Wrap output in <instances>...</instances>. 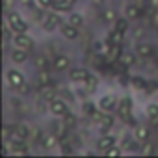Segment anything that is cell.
I'll use <instances>...</instances> for the list:
<instances>
[{
    "label": "cell",
    "mask_w": 158,
    "mask_h": 158,
    "mask_svg": "<svg viewBox=\"0 0 158 158\" xmlns=\"http://www.w3.org/2000/svg\"><path fill=\"white\" fill-rule=\"evenodd\" d=\"M23 2H24V4H30V2H32V0H23Z\"/></svg>",
    "instance_id": "b9f144b4"
},
{
    "label": "cell",
    "mask_w": 158,
    "mask_h": 158,
    "mask_svg": "<svg viewBox=\"0 0 158 158\" xmlns=\"http://www.w3.org/2000/svg\"><path fill=\"white\" fill-rule=\"evenodd\" d=\"M15 45H19L21 48H30L32 47V39L26 35V32H23V34L15 35Z\"/></svg>",
    "instance_id": "277c9868"
},
{
    "label": "cell",
    "mask_w": 158,
    "mask_h": 158,
    "mask_svg": "<svg viewBox=\"0 0 158 158\" xmlns=\"http://www.w3.org/2000/svg\"><path fill=\"white\" fill-rule=\"evenodd\" d=\"M84 112H86V114H93V112H95V106H93L91 102H86V104H84Z\"/></svg>",
    "instance_id": "8d00e7d4"
},
{
    "label": "cell",
    "mask_w": 158,
    "mask_h": 158,
    "mask_svg": "<svg viewBox=\"0 0 158 158\" xmlns=\"http://www.w3.org/2000/svg\"><path fill=\"white\" fill-rule=\"evenodd\" d=\"M56 139H58L56 136H48V134H47V136H43V145H45L47 149H52V147L56 145Z\"/></svg>",
    "instance_id": "603a6c76"
},
{
    "label": "cell",
    "mask_w": 158,
    "mask_h": 158,
    "mask_svg": "<svg viewBox=\"0 0 158 158\" xmlns=\"http://www.w3.org/2000/svg\"><path fill=\"white\" fill-rule=\"evenodd\" d=\"M8 21H10V24L13 26V24H17V23L21 21V17H19V13H15V11H11V13H8Z\"/></svg>",
    "instance_id": "d6a6232c"
},
{
    "label": "cell",
    "mask_w": 158,
    "mask_h": 158,
    "mask_svg": "<svg viewBox=\"0 0 158 158\" xmlns=\"http://www.w3.org/2000/svg\"><path fill=\"white\" fill-rule=\"evenodd\" d=\"M56 24H61V21H60V17L56 13H48V15L43 17V28L45 30H54Z\"/></svg>",
    "instance_id": "6da1fadb"
},
{
    "label": "cell",
    "mask_w": 158,
    "mask_h": 158,
    "mask_svg": "<svg viewBox=\"0 0 158 158\" xmlns=\"http://www.w3.org/2000/svg\"><path fill=\"white\" fill-rule=\"evenodd\" d=\"M11 28H13L17 34H23V32H26V30H28V24H26L24 21H19V23H17V24H13Z\"/></svg>",
    "instance_id": "4316f807"
},
{
    "label": "cell",
    "mask_w": 158,
    "mask_h": 158,
    "mask_svg": "<svg viewBox=\"0 0 158 158\" xmlns=\"http://www.w3.org/2000/svg\"><path fill=\"white\" fill-rule=\"evenodd\" d=\"M26 152H28V147H26V143L19 138V141L13 143V154H26Z\"/></svg>",
    "instance_id": "5bb4252c"
},
{
    "label": "cell",
    "mask_w": 158,
    "mask_h": 158,
    "mask_svg": "<svg viewBox=\"0 0 158 158\" xmlns=\"http://www.w3.org/2000/svg\"><path fill=\"white\" fill-rule=\"evenodd\" d=\"M104 21H106V23H115V21H117L115 11H114V10H106V11H104Z\"/></svg>",
    "instance_id": "f546056e"
},
{
    "label": "cell",
    "mask_w": 158,
    "mask_h": 158,
    "mask_svg": "<svg viewBox=\"0 0 158 158\" xmlns=\"http://www.w3.org/2000/svg\"><path fill=\"white\" fill-rule=\"evenodd\" d=\"M104 152H106V154H110V156H115V154H119L121 151H119L117 147H114V145H112V147H110V149H106Z\"/></svg>",
    "instance_id": "d590c367"
},
{
    "label": "cell",
    "mask_w": 158,
    "mask_h": 158,
    "mask_svg": "<svg viewBox=\"0 0 158 158\" xmlns=\"http://www.w3.org/2000/svg\"><path fill=\"white\" fill-rule=\"evenodd\" d=\"M136 138H138L139 141H145V139L149 138V128H147V127H138V128H136Z\"/></svg>",
    "instance_id": "d6986e66"
},
{
    "label": "cell",
    "mask_w": 158,
    "mask_h": 158,
    "mask_svg": "<svg viewBox=\"0 0 158 158\" xmlns=\"http://www.w3.org/2000/svg\"><path fill=\"white\" fill-rule=\"evenodd\" d=\"M63 152H65V154H69V152H71V147H69L67 143H63Z\"/></svg>",
    "instance_id": "60d3db41"
},
{
    "label": "cell",
    "mask_w": 158,
    "mask_h": 158,
    "mask_svg": "<svg viewBox=\"0 0 158 158\" xmlns=\"http://www.w3.org/2000/svg\"><path fill=\"white\" fill-rule=\"evenodd\" d=\"M136 54H139L141 58H147V56L152 54V47L147 45V43H139V45L136 47Z\"/></svg>",
    "instance_id": "9c48e42d"
},
{
    "label": "cell",
    "mask_w": 158,
    "mask_h": 158,
    "mask_svg": "<svg viewBox=\"0 0 158 158\" xmlns=\"http://www.w3.org/2000/svg\"><path fill=\"white\" fill-rule=\"evenodd\" d=\"M65 128H67L65 123H63V125H54V136L60 138V139H63V138H65Z\"/></svg>",
    "instance_id": "44dd1931"
},
{
    "label": "cell",
    "mask_w": 158,
    "mask_h": 158,
    "mask_svg": "<svg viewBox=\"0 0 158 158\" xmlns=\"http://www.w3.org/2000/svg\"><path fill=\"white\" fill-rule=\"evenodd\" d=\"M95 88H97V78H95V76H88V80H86V89L91 93V91H95Z\"/></svg>",
    "instance_id": "484cf974"
},
{
    "label": "cell",
    "mask_w": 158,
    "mask_h": 158,
    "mask_svg": "<svg viewBox=\"0 0 158 158\" xmlns=\"http://www.w3.org/2000/svg\"><path fill=\"white\" fill-rule=\"evenodd\" d=\"M67 2H71V4H73V2H74V0H67Z\"/></svg>",
    "instance_id": "7bdbcfd3"
},
{
    "label": "cell",
    "mask_w": 158,
    "mask_h": 158,
    "mask_svg": "<svg viewBox=\"0 0 158 158\" xmlns=\"http://www.w3.org/2000/svg\"><path fill=\"white\" fill-rule=\"evenodd\" d=\"M112 125H114V119H112V115H102V117H101V127H102V134H104V132H108Z\"/></svg>",
    "instance_id": "ac0fdd59"
},
{
    "label": "cell",
    "mask_w": 158,
    "mask_h": 158,
    "mask_svg": "<svg viewBox=\"0 0 158 158\" xmlns=\"http://www.w3.org/2000/svg\"><path fill=\"white\" fill-rule=\"evenodd\" d=\"M35 67H37L39 71H47V58H45L43 54H37V56H35Z\"/></svg>",
    "instance_id": "ffe728a7"
},
{
    "label": "cell",
    "mask_w": 158,
    "mask_h": 158,
    "mask_svg": "<svg viewBox=\"0 0 158 158\" xmlns=\"http://www.w3.org/2000/svg\"><path fill=\"white\" fill-rule=\"evenodd\" d=\"M8 80H10V84H11V86H15V88H17V86H21V84L24 82V78H23V74H21L19 71H15V69H13V71H10V73H8Z\"/></svg>",
    "instance_id": "8992f818"
},
{
    "label": "cell",
    "mask_w": 158,
    "mask_h": 158,
    "mask_svg": "<svg viewBox=\"0 0 158 158\" xmlns=\"http://www.w3.org/2000/svg\"><path fill=\"white\" fill-rule=\"evenodd\" d=\"M61 32H63V35L67 37V39H76L78 37V30H76V26L71 23V24H63L61 26Z\"/></svg>",
    "instance_id": "52a82bcc"
},
{
    "label": "cell",
    "mask_w": 158,
    "mask_h": 158,
    "mask_svg": "<svg viewBox=\"0 0 158 158\" xmlns=\"http://www.w3.org/2000/svg\"><path fill=\"white\" fill-rule=\"evenodd\" d=\"M115 28H117V30H121V32H125V30L128 28L127 19H117V21H115Z\"/></svg>",
    "instance_id": "4dcf8cb0"
},
{
    "label": "cell",
    "mask_w": 158,
    "mask_h": 158,
    "mask_svg": "<svg viewBox=\"0 0 158 158\" xmlns=\"http://www.w3.org/2000/svg\"><path fill=\"white\" fill-rule=\"evenodd\" d=\"M50 112L54 114V115H65L67 114V106H65V102L63 101H60V99H54V101H50Z\"/></svg>",
    "instance_id": "7a4b0ae2"
},
{
    "label": "cell",
    "mask_w": 158,
    "mask_h": 158,
    "mask_svg": "<svg viewBox=\"0 0 158 158\" xmlns=\"http://www.w3.org/2000/svg\"><path fill=\"white\" fill-rule=\"evenodd\" d=\"M139 15H141V8L139 6H136V4L127 6V17L128 19H138Z\"/></svg>",
    "instance_id": "7c38bea8"
},
{
    "label": "cell",
    "mask_w": 158,
    "mask_h": 158,
    "mask_svg": "<svg viewBox=\"0 0 158 158\" xmlns=\"http://www.w3.org/2000/svg\"><path fill=\"white\" fill-rule=\"evenodd\" d=\"M147 114H149V117L158 119V104H149L147 106Z\"/></svg>",
    "instance_id": "f1b7e54d"
},
{
    "label": "cell",
    "mask_w": 158,
    "mask_h": 158,
    "mask_svg": "<svg viewBox=\"0 0 158 158\" xmlns=\"http://www.w3.org/2000/svg\"><path fill=\"white\" fill-rule=\"evenodd\" d=\"M63 123H65L67 127H74V125H76V117H74V114L67 112V114L63 115Z\"/></svg>",
    "instance_id": "d4e9b609"
},
{
    "label": "cell",
    "mask_w": 158,
    "mask_h": 158,
    "mask_svg": "<svg viewBox=\"0 0 158 158\" xmlns=\"http://www.w3.org/2000/svg\"><path fill=\"white\" fill-rule=\"evenodd\" d=\"M99 104H101L102 110H112V108L115 106V99H114L112 95H104V97L99 101Z\"/></svg>",
    "instance_id": "30bf717a"
},
{
    "label": "cell",
    "mask_w": 158,
    "mask_h": 158,
    "mask_svg": "<svg viewBox=\"0 0 158 158\" xmlns=\"http://www.w3.org/2000/svg\"><path fill=\"white\" fill-rule=\"evenodd\" d=\"M88 71H84V69H73L71 71V80H74V82H86L88 80Z\"/></svg>",
    "instance_id": "5b68a950"
},
{
    "label": "cell",
    "mask_w": 158,
    "mask_h": 158,
    "mask_svg": "<svg viewBox=\"0 0 158 158\" xmlns=\"http://www.w3.org/2000/svg\"><path fill=\"white\" fill-rule=\"evenodd\" d=\"M149 19H151V24H152L154 28H158V8L149 10Z\"/></svg>",
    "instance_id": "cb8c5ba5"
},
{
    "label": "cell",
    "mask_w": 158,
    "mask_h": 158,
    "mask_svg": "<svg viewBox=\"0 0 158 158\" xmlns=\"http://www.w3.org/2000/svg\"><path fill=\"white\" fill-rule=\"evenodd\" d=\"M52 10H56V11H69L71 10V2H67V0H54Z\"/></svg>",
    "instance_id": "8fae6325"
},
{
    "label": "cell",
    "mask_w": 158,
    "mask_h": 158,
    "mask_svg": "<svg viewBox=\"0 0 158 158\" xmlns=\"http://www.w3.org/2000/svg\"><path fill=\"white\" fill-rule=\"evenodd\" d=\"M71 23H73L74 26H80V24H82V17L76 15V13H73V15H71Z\"/></svg>",
    "instance_id": "e575fe53"
},
{
    "label": "cell",
    "mask_w": 158,
    "mask_h": 158,
    "mask_svg": "<svg viewBox=\"0 0 158 158\" xmlns=\"http://www.w3.org/2000/svg\"><path fill=\"white\" fill-rule=\"evenodd\" d=\"M17 91H19V93H21V95H26V93H30V86H28V84H24V82H23V84H21V86H17Z\"/></svg>",
    "instance_id": "836d02e7"
},
{
    "label": "cell",
    "mask_w": 158,
    "mask_h": 158,
    "mask_svg": "<svg viewBox=\"0 0 158 158\" xmlns=\"http://www.w3.org/2000/svg\"><path fill=\"white\" fill-rule=\"evenodd\" d=\"M41 97H43L45 101H54V99H56V89L50 88V86H47V88L41 89Z\"/></svg>",
    "instance_id": "9a60e30c"
},
{
    "label": "cell",
    "mask_w": 158,
    "mask_h": 158,
    "mask_svg": "<svg viewBox=\"0 0 158 158\" xmlns=\"http://www.w3.org/2000/svg\"><path fill=\"white\" fill-rule=\"evenodd\" d=\"M121 63L123 65H132L134 63V56L132 54H121Z\"/></svg>",
    "instance_id": "1f68e13d"
},
{
    "label": "cell",
    "mask_w": 158,
    "mask_h": 158,
    "mask_svg": "<svg viewBox=\"0 0 158 158\" xmlns=\"http://www.w3.org/2000/svg\"><path fill=\"white\" fill-rule=\"evenodd\" d=\"M117 110H119V114H121L123 117H127V119H128V114L132 112V101H130L128 97L121 99V101H119V106H117Z\"/></svg>",
    "instance_id": "3957f363"
},
{
    "label": "cell",
    "mask_w": 158,
    "mask_h": 158,
    "mask_svg": "<svg viewBox=\"0 0 158 158\" xmlns=\"http://www.w3.org/2000/svg\"><path fill=\"white\" fill-rule=\"evenodd\" d=\"M121 39H123V32L115 28V32L110 34V41H112V43H121Z\"/></svg>",
    "instance_id": "83f0119b"
},
{
    "label": "cell",
    "mask_w": 158,
    "mask_h": 158,
    "mask_svg": "<svg viewBox=\"0 0 158 158\" xmlns=\"http://www.w3.org/2000/svg\"><path fill=\"white\" fill-rule=\"evenodd\" d=\"M11 58H13V61L15 63H23V61H26V52H24V48H19V50H13V54H11Z\"/></svg>",
    "instance_id": "2e32d148"
},
{
    "label": "cell",
    "mask_w": 158,
    "mask_h": 158,
    "mask_svg": "<svg viewBox=\"0 0 158 158\" xmlns=\"http://www.w3.org/2000/svg\"><path fill=\"white\" fill-rule=\"evenodd\" d=\"M141 152H143V154H149V152H152V145H149V143H147V145H143V151H141Z\"/></svg>",
    "instance_id": "74e56055"
},
{
    "label": "cell",
    "mask_w": 158,
    "mask_h": 158,
    "mask_svg": "<svg viewBox=\"0 0 158 158\" xmlns=\"http://www.w3.org/2000/svg\"><path fill=\"white\" fill-rule=\"evenodd\" d=\"M15 136L21 138V139H26V138L30 136V128H28L26 125H17V127H15Z\"/></svg>",
    "instance_id": "4fadbf2b"
},
{
    "label": "cell",
    "mask_w": 158,
    "mask_h": 158,
    "mask_svg": "<svg viewBox=\"0 0 158 158\" xmlns=\"http://www.w3.org/2000/svg\"><path fill=\"white\" fill-rule=\"evenodd\" d=\"M37 2H39L41 6H45V8H47V6H52V2H54V0H37Z\"/></svg>",
    "instance_id": "f35d334b"
},
{
    "label": "cell",
    "mask_w": 158,
    "mask_h": 158,
    "mask_svg": "<svg viewBox=\"0 0 158 158\" xmlns=\"http://www.w3.org/2000/svg\"><path fill=\"white\" fill-rule=\"evenodd\" d=\"M114 143H115V139H114V138L104 136V138H101V141H99V149H101V151H106V149H110Z\"/></svg>",
    "instance_id": "e0dca14e"
},
{
    "label": "cell",
    "mask_w": 158,
    "mask_h": 158,
    "mask_svg": "<svg viewBox=\"0 0 158 158\" xmlns=\"http://www.w3.org/2000/svg\"><path fill=\"white\" fill-rule=\"evenodd\" d=\"M10 39V28H4V41Z\"/></svg>",
    "instance_id": "ab89813d"
},
{
    "label": "cell",
    "mask_w": 158,
    "mask_h": 158,
    "mask_svg": "<svg viewBox=\"0 0 158 158\" xmlns=\"http://www.w3.org/2000/svg\"><path fill=\"white\" fill-rule=\"evenodd\" d=\"M67 67H69V58L63 56V54L56 56V60H54V69H56V71H63V69H67Z\"/></svg>",
    "instance_id": "ba28073f"
},
{
    "label": "cell",
    "mask_w": 158,
    "mask_h": 158,
    "mask_svg": "<svg viewBox=\"0 0 158 158\" xmlns=\"http://www.w3.org/2000/svg\"><path fill=\"white\" fill-rule=\"evenodd\" d=\"M117 56H121L119 43H112V47H110V52H108V58L112 60V58H117Z\"/></svg>",
    "instance_id": "7402d4cb"
}]
</instances>
